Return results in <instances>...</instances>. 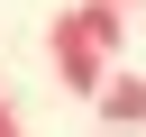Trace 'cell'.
I'll use <instances>...</instances> for the list:
<instances>
[{
	"label": "cell",
	"mask_w": 146,
	"mask_h": 137,
	"mask_svg": "<svg viewBox=\"0 0 146 137\" xmlns=\"http://www.w3.org/2000/svg\"><path fill=\"white\" fill-rule=\"evenodd\" d=\"M46 73H55L73 100H100V82H110V55L91 46V27H82L73 9H55V27H46Z\"/></svg>",
	"instance_id": "1"
},
{
	"label": "cell",
	"mask_w": 146,
	"mask_h": 137,
	"mask_svg": "<svg viewBox=\"0 0 146 137\" xmlns=\"http://www.w3.org/2000/svg\"><path fill=\"white\" fill-rule=\"evenodd\" d=\"M0 137H27V119H18V100L0 91Z\"/></svg>",
	"instance_id": "3"
},
{
	"label": "cell",
	"mask_w": 146,
	"mask_h": 137,
	"mask_svg": "<svg viewBox=\"0 0 146 137\" xmlns=\"http://www.w3.org/2000/svg\"><path fill=\"white\" fill-rule=\"evenodd\" d=\"M119 9H146V0H119Z\"/></svg>",
	"instance_id": "4"
},
{
	"label": "cell",
	"mask_w": 146,
	"mask_h": 137,
	"mask_svg": "<svg viewBox=\"0 0 146 137\" xmlns=\"http://www.w3.org/2000/svg\"><path fill=\"white\" fill-rule=\"evenodd\" d=\"M91 119H100V128H146V73H137V64H110Z\"/></svg>",
	"instance_id": "2"
}]
</instances>
